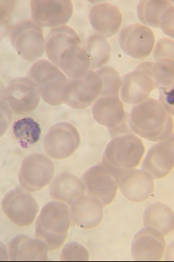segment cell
Returning <instances> with one entry per match:
<instances>
[{"label": "cell", "mask_w": 174, "mask_h": 262, "mask_svg": "<svg viewBox=\"0 0 174 262\" xmlns=\"http://www.w3.org/2000/svg\"><path fill=\"white\" fill-rule=\"evenodd\" d=\"M47 57L63 71L70 79L84 77L90 69V60L81 39L71 27L61 26L52 29L45 45Z\"/></svg>", "instance_id": "obj_1"}, {"label": "cell", "mask_w": 174, "mask_h": 262, "mask_svg": "<svg viewBox=\"0 0 174 262\" xmlns=\"http://www.w3.org/2000/svg\"><path fill=\"white\" fill-rule=\"evenodd\" d=\"M132 130L147 141L160 142L173 135V118L155 98L135 105L130 113Z\"/></svg>", "instance_id": "obj_2"}, {"label": "cell", "mask_w": 174, "mask_h": 262, "mask_svg": "<svg viewBox=\"0 0 174 262\" xmlns=\"http://www.w3.org/2000/svg\"><path fill=\"white\" fill-rule=\"evenodd\" d=\"M144 154L145 146L140 138L132 134L121 135L107 145L102 163L119 183L125 174L140 165Z\"/></svg>", "instance_id": "obj_3"}, {"label": "cell", "mask_w": 174, "mask_h": 262, "mask_svg": "<svg viewBox=\"0 0 174 262\" xmlns=\"http://www.w3.org/2000/svg\"><path fill=\"white\" fill-rule=\"evenodd\" d=\"M69 207L61 202H50L43 206L36 223L35 237L46 245L48 251L62 247L71 225Z\"/></svg>", "instance_id": "obj_4"}, {"label": "cell", "mask_w": 174, "mask_h": 262, "mask_svg": "<svg viewBox=\"0 0 174 262\" xmlns=\"http://www.w3.org/2000/svg\"><path fill=\"white\" fill-rule=\"evenodd\" d=\"M28 78L35 83L43 101L51 105L66 103L69 94V80L55 64L46 59L36 61Z\"/></svg>", "instance_id": "obj_5"}, {"label": "cell", "mask_w": 174, "mask_h": 262, "mask_svg": "<svg viewBox=\"0 0 174 262\" xmlns=\"http://www.w3.org/2000/svg\"><path fill=\"white\" fill-rule=\"evenodd\" d=\"M10 39L23 59L34 62L42 57L46 40L43 29L32 20L25 19L11 27Z\"/></svg>", "instance_id": "obj_6"}, {"label": "cell", "mask_w": 174, "mask_h": 262, "mask_svg": "<svg viewBox=\"0 0 174 262\" xmlns=\"http://www.w3.org/2000/svg\"><path fill=\"white\" fill-rule=\"evenodd\" d=\"M153 65L152 61H145L123 76L121 98L125 103L137 105L150 97L155 89Z\"/></svg>", "instance_id": "obj_7"}, {"label": "cell", "mask_w": 174, "mask_h": 262, "mask_svg": "<svg viewBox=\"0 0 174 262\" xmlns=\"http://www.w3.org/2000/svg\"><path fill=\"white\" fill-rule=\"evenodd\" d=\"M55 167L44 155L33 154L23 160L19 172V181L23 190L34 192L44 188L52 181Z\"/></svg>", "instance_id": "obj_8"}, {"label": "cell", "mask_w": 174, "mask_h": 262, "mask_svg": "<svg viewBox=\"0 0 174 262\" xmlns=\"http://www.w3.org/2000/svg\"><path fill=\"white\" fill-rule=\"evenodd\" d=\"M81 136L71 123L61 122L53 125L43 139L46 154L53 159L69 158L79 148Z\"/></svg>", "instance_id": "obj_9"}, {"label": "cell", "mask_w": 174, "mask_h": 262, "mask_svg": "<svg viewBox=\"0 0 174 262\" xmlns=\"http://www.w3.org/2000/svg\"><path fill=\"white\" fill-rule=\"evenodd\" d=\"M2 207L5 215L20 227L33 224L39 212V205L34 196L19 187L5 194Z\"/></svg>", "instance_id": "obj_10"}, {"label": "cell", "mask_w": 174, "mask_h": 262, "mask_svg": "<svg viewBox=\"0 0 174 262\" xmlns=\"http://www.w3.org/2000/svg\"><path fill=\"white\" fill-rule=\"evenodd\" d=\"M119 43L125 54L133 59L143 60L153 52L156 36L150 27L141 24H133L121 30Z\"/></svg>", "instance_id": "obj_11"}, {"label": "cell", "mask_w": 174, "mask_h": 262, "mask_svg": "<svg viewBox=\"0 0 174 262\" xmlns=\"http://www.w3.org/2000/svg\"><path fill=\"white\" fill-rule=\"evenodd\" d=\"M30 6L32 21L41 27L64 26L73 14L70 0H32Z\"/></svg>", "instance_id": "obj_12"}, {"label": "cell", "mask_w": 174, "mask_h": 262, "mask_svg": "<svg viewBox=\"0 0 174 262\" xmlns=\"http://www.w3.org/2000/svg\"><path fill=\"white\" fill-rule=\"evenodd\" d=\"M82 181L88 195L98 200L103 207L110 205L115 200L119 184L102 163L86 171Z\"/></svg>", "instance_id": "obj_13"}, {"label": "cell", "mask_w": 174, "mask_h": 262, "mask_svg": "<svg viewBox=\"0 0 174 262\" xmlns=\"http://www.w3.org/2000/svg\"><path fill=\"white\" fill-rule=\"evenodd\" d=\"M137 16L143 25L161 29L173 38L174 7L167 0H142L137 9Z\"/></svg>", "instance_id": "obj_14"}, {"label": "cell", "mask_w": 174, "mask_h": 262, "mask_svg": "<svg viewBox=\"0 0 174 262\" xmlns=\"http://www.w3.org/2000/svg\"><path fill=\"white\" fill-rule=\"evenodd\" d=\"M41 94L35 83L28 77L17 78L6 89V101L16 114H30L39 105Z\"/></svg>", "instance_id": "obj_15"}, {"label": "cell", "mask_w": 174, "mask_h": 262, "mask_svg": "<svg viewBox=\"0 0 174 262\" xmlns=\"http://www.w3.org/2000/svg\"><path fill=\"white\" fill-rule=\"evenodd\" d=\"M173 135L167 139L152 145L148 150L142 169L153 180L162 179L168 176L174 167Z\"/></svg>", "instance_id": "obj_16"}, {"label": "cell", "mask_w": 174, "mask_h": 262, "mask_svg": "<svg viewBox=\"0 0 174 262\" xmlns=\"http://www.w3.org/2000/svg\"><path fill=\"white\" fill-rule=\"evenodd\" d=\"M68 80L69 94L66 104L70 108H88L101 96L102 81L95 71L90 70L81 79Z\"/></svg>", "instance_id": "obj_17"}, {"label": "cell", "mask_w": 174, "mask_h": 262, "mask_svg": "<svg viewBox=\"0 0 174 262\" xmlns=\"http://www.w3.org/2000/svg\"><path fill=\"white\" fill-rule=\"evenodd\" d=\"M166 247L162 234L145 227L136 234L132 241V257L136 261H161L164 258Z\"/></svg>", "instance_id": "obj_18"}, {"label": "cell", "mask_w": 174, "mask_h": 262, "mask_svg": "<svg viewBox=\"0 0 174 262\" xmlns=\"http://www.w3.org/2000/svg\"><path fill=\"white\" fill-rule=\"evenodd\" d=\"M92 28L97 34L110 38L119 32L122 26L123 16L118 7L109 3L97 4L89 13Z\"/></svg>", "instance_id": "obj_19"}, {"label": "cell", "mask_w": 174, "mask_h": 262, "mask_svg": "<svg viewBox=\"0 0 174 262\" xmlns=\"http://www.w3.org/2000/svg\"><path fill=\"white\" fill-rule=\"evenodd\" d=\"M96 121L110 130L117 131L125 125L126 113L124 103L117 96H101L92 108Z\"/></svg>", "instance_id": "obj_20"}, {"label": "cell", "mask_w": 174, "mask_h": 262, "mask_svg": "<svg viewBox=\"0 0 174 262\" xmlns=\"http://www.w3.org/2000/svg\"><path fill=\"white\" fill-rule=\"evenodd\" d=\"M119 187L126 199L134 203L146 201L155 191L153 178L143 170L134 169L119 181Z\"/></svg>", "instance_id": "obj_21"}, {"label": "cell", "mask_w": 174, "mask_h": 262, "mask_svg": "<svg viewBox=\"0 0 174 262\" xmlns=\"http://www.w3.org/2000/svg\"><path fill=\"white\" fill-rule=\"evenodd\" d=\"M70 205L72 222L80 228L94 229L102 221L103 205L95 198L83 195Z\"/></svg>", "instance_id": "obj_22"}, {"label": "cell", "mask_w": 174, "mask_h": 262, "mask_svg": "<svg viewBox=\"0 0 174 262\" xmlns=\"http://www.w3.org/2000/svg\"><path fill=\"white\" fill-rule=\"evenodd\" d=\"M48 249L38 239L20 234L9 243V256L12 261H48Z\"/></svg>", "instance_id": "obj_23"}, {"label": "cell", "mask_w": 174, "mask_h": 262, "mask_svg": "<svg viewBox=\"0 0 174 262\" xmlns=\"http://www.w3.org/2000/svg\"><path fill=\"white\" fill-rule=\"evenodd\" d=\"M86 193L82 180L74 174L63 172L51 183L49 194L52 199L70 204Z\"/></svg>", "instance_id": "obj_24"}, {"label": "cell", "mask_w": 174, "mask_h": 262, "mask_svg": "<svg viewBox=\"0 0 174 262\" xmlns=\"http://www.w3.org/2000/svg\"><path fill=\"white\" fill-rule=\"evenodd\" d=\"M145 227L155 229L164 236L173 232V210L164 203H156L146 207L143 216Z\"/></svg>", "instance_id": "obj_25"}, {"label": "cell", "mask_w": 174, "mask_h": 262, "mask_svg": "<svg viewBox=\"0 0 174 262\" xmlns=\"http://www.w3.org/2000/svg\"><path fill=\"white\" fill-rule=\"evenodd\" d=\"M84 49L90 58L92 71L102 68L111 58V46L106 38L100 34L89 36Z\"/></svg>", "instance_id": "obj_26"}, {"label": "cell", "mask_w": 174, "mask_h": 262, "mask_svg": "<svg viewBox=\"0 0 174 262\" xmlns=\"http://www.w3.org/2000/svg\"><path fill=\"white\" fill-rule=\"evenodd\" d=\"M13 134L23 148L39 142L41 128L39 123L32 118H23L18 120L13 125Z\"/></svg>", "instance_id": "obj_27"}, {"label": "cell", "mask_w": 174, "mask_h": 262, "mask_svg": "<svg viewBox=\"0 0 174 262\" xmlns=\"http://www.w3.org/2000/svg\"><path fill=\"white\" fill-rule=\"evenodd\" d=\"M153 78L155 89H159L160 87L173 88V59H160L154 63Z\"/></svg>", "instance_id": "obj_28"}, {"label": "cell", "mask_w": 174, "mask_h": 262, "mask_svg": "<svg viewBox=\"0 0 174 262\" xmlns=\"http://www.w3.org/2000/svg\"><path fill=\"white\" fill-rule=\"evenodd\" d=\"M97 75L102 81L101 96H119L122 85V79L118 72L112 67H103L97 69Z\"/></svg>", "instance_id": "obj_29"}, {"label": "cell", "mask_w": 174, "mask_h": 262, "mask_svg": "<svg viewBox=\"0 0 174 262\" xmlns=\"http://www.w3.org/2000/svg\"><path fill=\"white\" fill-rule=\"evenodd\" d=\"M61 259L66 261H86L90 259V254L84 246L78 243H70L63 247Z\"/></svg>", "instance_id": "obj_30"}, {"label": "cell", "mask_w": 174, "mask_h": 262, "mask_svg": "<svg viewBox=\"0 0 174 262\" xmlns=\"http://www.w3.org/2000/svg\"><path fill=\"white\" fill-rule=\"evenodd\" d=\"M16 4L14 1H0V41L10 33V16L15 9Z\"/></svg>", "instance_id": "obj_31"}, {"label": "cell", "mask_w": 174, "mask_h": 262, "mask_svg": "<svg viewBox=\"0 0 174 262\" xmlns=\"http://www.w3.org/2000/svg\"><path fill=\"white\" fill-rule=\"evenodd\" d=\"M154 59L156 61L164 59H173V40L169 38L159 39L156 45Z\"/></svg>", "instance_id": "obj_32"}, {"label": "cell", "mask_w": 174, "mask_h": 262, "mask_svg": "<svg viewBox=\"0 0 174 262\" xmlns=\"http://www.w3.org/2000/svg\"><path fill=\"white\" fill-rule=\"evenodd\" d=\"M159 90V103L171 116H173L174 89L160 87Z\"/></svg>", "instance_id": "obj_33"}, {"label": "cell", "mask_w": 174, "mask_h": 262, "mask_svg": "<svg viewBox=\"0 0 174 262\" xmlns=\"http://www.w3.org/2000/svg\"><path fill=\"white\" fill-rule=\"evenodd\" d=\"M12 118V110L6 101H0V138L6 133Z\"/></svg>", "instance_id": "obj_34"}, {"label": "cell", "mask_w": 174, "mask_h": 262, "mask_svg": "<svg viewBox=\"0 0 174 262\" xmlns=\"http://www.w3.org/2000/svg\"><path fill=\"white\" fill-rule=\"evenodd\" d=\"M9 254L7 247L2 242H0V261H7L9 260Z\"/></svg>", "instance_id": "obj_35"}, {"label": "cell", "mask_w": 174, "mask_h": 262, "mask_svg": "<svg viewBox=\"0 0 174 262\" xmlns=\"http://www.w3.org/2000/svg\"><path fill=\"white\" fill-rule=\"evenodd\" d=\"M6 89L3 82L0 81V101H6Z\"/></svg>", "instance_id": "obj_36"}]
</instances>
